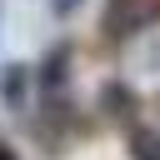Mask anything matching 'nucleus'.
<instances>
[{
    "label": "nucleus",
    "instance_id": "nucleus-1",
    "mask_svg": "<svg viewBox=\"0 0 160 160\" xmlns=\"http://www.w3.org/2000/svg\"><path fill=\"white\" fill-rule=\"evenodd\" d=\"M155 20H160L155 0H110L105 15H100V30H105V40H125V35H140Z\"/></svg>",
    "mask_w": 160,
    "mask_h": 160
},
{
    "label": "nucleus",
    "instance_id": "nucleus-2",
    "mask_svg": "<svg viewBox=\"0 0 160 160\" xmlns=\"http://www.w3.org/2000/svg\"><path fill=\"white\" fill-rule=\"evenodd\" d=\"M65 65H70V50L55 45V50L45 55V65H40V85H45V90H60V85H65Z\"/></svg>",
    "mask_w": 160,
    "mask_h": 160
},
{
    "label": "nucleus",
    "instance_id": "nucleus-3",
    "mask_svg": "<svg viewBox=\"0 0 160 160\" xmlns=\"http://www.w3.org/2000/svg\"><path fill=\"white\" fill-rule=\"evenodd\" d=\"M25 85H30V65H10V70L0 75V100H5V105H20V100H25Z\"/></svg>",
    "mask_w": 160,
    "mask_h": 160
},
{
    "label": "nucleus",
    "instance_id": "nucleus-4",
    "mask_svg": "<svg viewBox=\"0 0 160 160\" xmlns=\"http://www.w3.org/2000/svg\"><path fill=\"white\" fill-rule=\"evenodd\" d=\"M130 150H135V160H160V135L155 130H130Z\"/></svg>",
    "mask_w": 160,
    "mask_h": 160
},
{
    "label": "nucleus",
    "instance_id": "nucleus-5",
    "mask_svg": "<svg viewBox=\"0 0 160 160\" xmlns=\"http://www.w3.org/2000/svg\"><path fill=\"white\" fill-rule=\"evenodd\" d=\"M105 105L115 115H125V110H135V95H125V85H105Z\"/></svg>",
    "mask_w": 160,
    "mask_h": 160
},
{
    "label": "nucleus",
    "instance_id": "nucleus-6",
    "mask_svg": "<svg viewBox=\"0 0 160 160\" xmlns=\"http://www.w3.org/2000/svg\"><path fill=\"white\" fill-rule=\"evenodd\" d=\"M75 5H80V0H50V10H55V15H70Z\"/></svg>",
    "mask_w": 160,
    "mask_h": 160
},
{
    "label": "nucleus",
    "instance_id": "nucleus-7",
    "mask_svg": "<svg viewBox=\"0 0 160 160\" xmlns=\"http://www.w3.org/2000/svg\"><path fill=\"white\" fill-rule=\"evenodd\" d=\"M0 160H15V150H5V145H0Z\"/></svg>",
    "mask_w": 160,
    "mask_h": 160
},
{
    "label": "nucleus",
    "instance_id": "nucleus-8",
    "mask_svg": "<svg viewBox=\"0 0 160 160\" xmlns=\"http://www.w3.org/2000/svg\"><path fill=\"white\" fill-rule=\"evenodd\" d=\"M155 10H160V0H155Z\"/></svg>",
    "mask_w": 160,
    "mask_h": 160
}]
</instances>
